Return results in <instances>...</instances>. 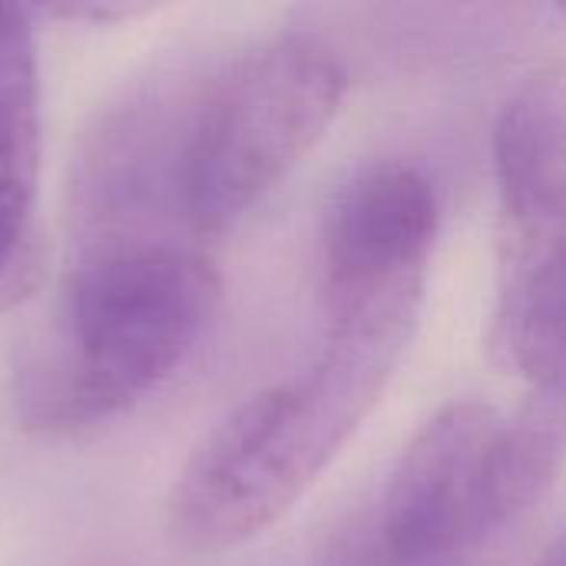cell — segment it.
<instances>
[{"instance_id": "1", "label": "cell", "mask_w": 566, "mask_h": 566, "mask_svg": "<svg viewBox=\"0 0 566 566\" xmlns=\"http://www.w3.org/2000/svg\"><path fill=\"white\" fill-rule=\"evenodd\" d=\"M415 328H328L295 378L242 401L186 461L166 534L196 557L229 554L282 521L385 395Z\"/></svg>"}, {"instance_id": "2", "label": "cell", "mask_w": 566, "mask_h": 566, "mask_svg": "<svg viewBox=\"0 0 566 566\" xmlns=\"http://www.w3.org/2000/svg\"><path fill=\"white\" fill-rule=\"evenodd\" d=\"M216 285L212 262L179 242L146 235L90 249L20 375L23 421L76 431L139 405L192 352Z\"/></svg>"}, {"instance_id": "3", "label": "cell", "mask_w": 566, "mask_h": 566, "mask_svg": "<svg viewBox=\"0 0 566 566\" xmlns=\"http://www.w3.org/2000/svg\"><path fill=\"white\" fill-rule=\"evenodd\" d=\"M564 464V391H531L517 415L478 398L444 405L401 451L381 501L385 547L428 566L521 524Z\"/></svg>"}, {"instance_id": "4", "label": "cell", "mask_w": 566, "mask_h": 566, "mask_svg": "<svg viewBox=\"0 0 566 566\" xmlns=\"http://www.w3.org/2000/svg\"><path fill=\"white\" fill-rule=\"evenodd\" d=\"M345 66L315 36H279L245 53L202 99L182 146V202L202 232L255 209L332 129Z\"/></svg>"}, {"instance_id": "5", "label": "cell", "mask_w": 566, "mask_h": 566, "mask_svg": "<svg viewBox=\"0 0 566 566\" xmlns=\"http://www.w3.org/2000/svg\"><path fill=\"white\" fill-rule=\"evenodd\" d=\"M438 239V196L398 159L361 166L335 196L322 239L328 328L418 325Z\"/></svg>"}, {"instance_id": "6", "label": "cell", "mask_w": 566, "mask_h": 566, "mask_svg": "<svg viewBox=\"0 0 566 566\" xmlns=\"http://www.w3.org/2000/svg\"><path fill=\"white\" fill-rule=\"evenodd\" d=\"M564 73L534 70L504 99L494 126L501 235H564L566 119Z\"/></svg>"}, {"instance_id": "7", "label": "cell", "mask_w": 566, "mask_h": 566, "mask_svg": "<svg viewBox=\"0 0 566 566\" xmlns=\"http://www.w3.org/2000/svg\"><path fill=\"white\" fill-rule=\"evenodd\" d=\"M564 235H501L491 352L537 391H564Z\"/></svg>"}, {"instance_id": "8", "label": "cell", "mask_w": 566, "mask_h": 566, "mask_svg": "<svg viewBox=\"0 0 566 566\" xmlns=\"http://www.w3.org/2000/svg\"><path fill=\"white\" fill-rule=\"evenodd\" d=\"M40 63L30 13L0 3V172L36 182Z\"/></svg>"}, {"instance_id": "9", "label": "cell", "mask_w": 566, "mask_h": 566, "mask_svg": "<svg viewBox=\"0 0 566 566\" xmlns=\"http://www.w3.org/2000/svg\"><path fill=\"white\" fill-rule=\"evenodd\" d=\"M30 202H33V182L0 172V289L10 279L23 252L27 226H30Z\"/></svg>"}, {"instance_id": "10", "label": "cell", "mask_w": 566, "mask_h": 566, "mask_svg": "<svg viewBox=\"0 0 566 566\" xmlns=\"http://www.w3.org/2000/svg\"><path fill=\"white\" fill-rule=\"evenodd\" d=\"M143 7H129V3H73V7H50L53 17H83V20H119L129 13H139Z\"/></svg>"}, {"instance_id": "11", "label": "cell", "mask_w": 566, "mask_h": 566, "mask_svg": "<svg viewBox=\"0 0 566 566\" xmlns=\"http://www.w3.org/2000/svg\"><path fill=\"white\" fill-rule=\"evenodd\" d=\"M534 566H564V547H560V541H557V544H554V547H551Z\"/></svg>"}]
</instances>
